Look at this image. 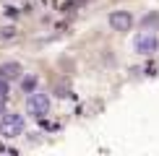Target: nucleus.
I'll return each instance as SVG.
<instances>
[{
  "label": "nucleus",
  "instance_id": "39448f33",
  "mask_svg": "<svg viewBox=\"0 0 159 156\" xmlns=\"http://www.w3.org/2000/svg\"><path fill=\"white\" fill-rule=\"evenodd\" d=\"M21 73H24V68H21V63H16V60H8V63L0 65V78H3V81H13V78H18Z\"/></svg>",
  "mask_w": 159,
  "mask_h": 156
},
{
  "label": "nucleus",
  "instance_id": "0eeeda50",
  "mask_svg": "<svg viewBox=\"0 0 159 156\" xmlns=\"http://www.w3.org/2000/svg\"><path fill=\"white\" fill-rule=\"evenodd\" d=\"M3 96H8V81L0 78V99H3Z\"/></svg>",
  "mask_w": 159,
  "mask_h": 156
},
{
  "label": "nucleus",
  "instance_id": "f257e3e1",
  "mask_svg": "<svg viewBox=\"0 0 159 156\" xmlns=\"http://www.w3.org/2000/svg\"><path fill=\"white\" fill-rule=\"evenodd\" d=\"M24 128H26V122H24V117L21 115H16V112H8V115H3V120H0V135L3 138H18V135L24 133Z\"/></svg>",
  "mask_w": 159,
  "mask_h": 156
},
{
  "label": "nucleus",
  "instance_id": "6e6552de",
  "mask_svg": "<svg viewBox=\"0 0 159 156\" xmlns=\"http://www.w3.org/2000/svg\"><path fill=\"white\" fill-rule=\"evenodd\" d=\"M0 34H3V37H13V34H16V31H13L11 26H8V29H0Z\"/></svg>",
  "mask_w": 159,
  "mask_h": 156
},
{
  "label": "nucleus",
  "instance_id": "423d86ee",
  "mask_svg": "<svg viewBox=\"0 0 159 156\" xmlns=\"http://www.w3.org/2000/svg\"><path fill=\"white\" fill-rule=\"evenodd\" d=\"M21 89H24V94H31V91L37 89V76H26V78H21Z\"/></svg>",
  "mask_w": 159,
  "mask_h": 156
},
{
  "label": "nucleus",
  "instance_id": "7ed1b4c3",
  "mask_svg": "<svg viewBox=\"0 0 159 156\" xmlns=\"http://www.w3.org/2000/svg\"><path fill=\"white\" fill-rule=\"evenodd\" d=\"M26 109H29V115H34V117H44L50 112V96L47 94H39V91L34 89L31 96L26 99Z\"/></svg>",
  "mask_w": 159,
  "mask_h": 156
},
{
  "label": "nucleus",
  "instance_id": "f03ea898",
  "mask_svg": "<svg viewBox=\"0 0 159 156\" xmlns=\"http://www.w3.org/2000/svg\"><path fill=\"white\" fill-rule=\"evenodd\" d=\"M133 50L138 52V55H143V57L154 55V52L159 50V37L154 34V31H141V34L133 37Z\"/></svg>",
  "mask_w": 159,
  "mask_h": 156
},
{
  "label": "nucleus",
  "instance_id": "20e7f679",
  "mask_svg": "<svg viewBox=\"0 0 159 156\" xmlns=\"http://www.w3.org/2000/svg\"><path fill=\"white\" fill-rule=\"evenodd\" d=\"M107 21H110V26L115 31H130V26H133V16H130V11H112Z\"/></svg>",
  "mask_w": 159,
  "mask_h": 156
}]
</instances>
